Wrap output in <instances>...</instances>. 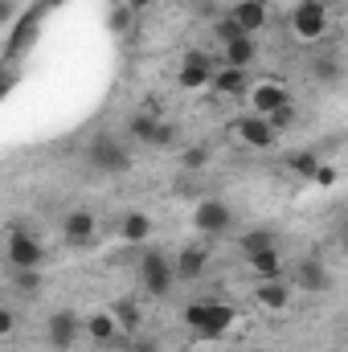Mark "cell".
<instances>
[{"label": "cell", "instance_id": "obj_20", "mask_svg": "<svg viewBox=\"0 0 348 352\" xmlns=\"http://www.w3.org/2000/svg\"><path fill=\"white\" fill-rule=\"evenodd\" d=\"M111 320L119 324L123 336H135L144 316H140V303H135V299H115V303H111Z\"/></svg>", "mask_w": 348, "mask_h": 352}, {"label": "cell", "instance_id": "obj_39", "mask_svg": "<svg viewBox=\"0 0 348 352\" xmlns=\"http://www.w3.org/2000/svg\"><path fill=\"white\" fill-rule=\"evenodd\" d=\"M111 4H127V0H111Z\"/></svg>", "mask_w": 348, "mask_h": 352}, {"label": "cell", "instance_id": "obj_2", "mask_svg": "<svg viewBox=\"0 0 348 352\" xmlns=\"http://www.w3.org/2000/svg\"><path fill=\"white\" fill-rule=\"evenodd\" d=\"M328 4L324 0H299L295 4V12H291V33L299 37V41H320L324 33H328Z\"/></svg>", "mask_w": 348, "mask_h": 352}, {"label": "cell", "instance_id": "obj_3", "mask_svg": "<svg viewBox=\"0 0 348 352\" xmlns=\"http://www.w3.org/2000/svg\"><path fill=\"white\" fill-rule=\"evenodd\" d=\"M176 274H173V263L160 254V250H148L144 258H140V287L152 295V299H164L168 291H173Z\"/></svg>", "mask_w": 348, "mask_h": 352}, {"label": "cell", "instance_id": "obj_1", "mask_svg": "<svg viewBox=\"0 0 348 352\" xmlns=\"http://www.w3.org/2000/svg\"><path fill=\"white\" fill-rule=\"evenodd\" d=\"M87 164L94 168V173H102V176H119V173H127L131 168V152L115 140V135H94L87 144Z\"/></svg>", "mask_w": 348, "mask_h": 352}, {"label": "cell", "instance_id": "obj_22", "mask_svg": "<svg viewBox=\"0 0 348 352\" xmlns=\"http://www.w3.org/2000/svg\"><path fill=\"white\" fill-rule=\"evenodd\" d=\"M246 263H250V270H254L259 278H283V254H279V246H274V250H259V254H250Z\"/></svg>", "mask_w": 348, "mask_h": 352}, {"label": "cell", "instance_id": "obj_11", "mask_svg": "<svg viewBox=\"0 0 348 352\" xmlns=\"http://www.w3.org/2000/svg\"><path fill=\"white\" fill-rule=\"evenodd\" d=\"M230 16H234V25H238L246 37H254L262 25L270 21V4H266V0H238V4L230 8Z\"/></svg>", "mask_w": 348, "mask_h": 352}, {"label": "cell", "instance_id": "obj_8", "mask_svg": "<svg viewBox=\"0 0 348 352\" xmlns=\"http://www.w3.org/2000/svg\"><path fill=\"white\" fill-rule=\"evenodd\" d=\"M45 336H50V349L70 352L78 340H83V320H78L74 311H54V316H50V328H45Z\"/></svg>", "mask_w": 348, "mask_h": 352}, {"label": "cell", "instance_id": "obj_29", "mask_svg": "<svg viewBox=\"0 0 348 352\" xmlns=\"http://www.w3.org/2000/svg\"><path fill=\"white\" fill-rule=\"evenodd\" d=\"M209 307H213V299H193L188 307H184V328H201L205 324V316H209Z\"/></svg>", "mask_w": 348, "mask_h": 352}, {"label": "cell", "instance_id": "obj_15", "mask_svg": "<svg viewBox=\"0 0 348 352\" xmlns=\"http://www.w3.org/2000/svg\"><path fill=\"white\" fill-rule=\"evenodd\" d=\"M254 299H259L266 311H283V307L291 303V283H287V278H259Z\"/></svg>", "mask_w": 348, "mask_h": 352}, {"label": "cell", "instance_id": "obj_4", "mask_svg": "<svg viewBox=\"0 0 348 352\" xmlns=\"http://www.w3.org/2000/svg\"><path fill=\"white\" fill-rule=\"evenodd\" d=\"M230 135H234L242 148H250V152H270V148H274V140H279V135H274V127H270L262 115H250V111H246L242 119H234Z\"/></svg>", "mask_w": 348, "mask_h": 352}, {"label": "cell", "instance_id": "obj_32", "mask_svg": "<svg viewBox=\"0 0 348 352\" xmlns=\"http://www.w3.org/2000/svg\"><path fill=\"white\" fill-rule=\"evenodd\" d=\"M316 74H320L324 82H336V78H340V66H336L332 58H320V62H316Z\"/></svg>", "mask_w": 348, "mask_h": 352}, {"label": "cell", "instance_id": "obj_6", "mask_svg": "<svg viewBox=\"0 0 348 352\" xmlns=\"http://www.w3.org/2000/svg\"><path fill=\"white\" fill-rule=\"evenodd\" d=\"M4 254H8V266L12 270H41V263H45V246L33 234H21V230L8 238Z\"/></svg>", "mask_w": 348, "mask_h": 352}, {"label": "cell", "instance_id": "obj_10", "mask_svg": "<svg viewBox=\"0 0 348 352\" xmlns=\"http://www.w3.org/2000/svg\"><path fill=\"white\" fill-rule=\"evenodd\" d=\"M250 82H254L250 70H238V66H213V74H209V90L226 94V98H246Z\"/></svg>", "mask_w": 348, "mask_h": 352}, {"label": "cell", "instance_id": "obj_38", "mask_svg": "<svg viewBox=\"0 0 348 352\" xmlns=\"http://www.w3.org/2000/svg\"><path fill=\"white\" fill-rule=\"evenodd\" d=\"M8 8H12V0H0V21L8 16Z\"/></svg>", "mask_w": 348, "mask_h": 352}, {"label": "cell", "instance_id": "obj_26", "mask_svg": "<svg viewBox=\"0 0 348 352\" xmlns=\"http://www.w3.org/2000/svg\"><path fill=\"white\" fill-rule=\"evenodd\" d=\"M205 164H209V148H205V144H197V148H184V152H180V168H184V173H201Z\"/></svg>", "mask_w": 348, "mask_h": 352}, {"label": "cell", "instance_id": "obj_18", "mask_svg": "<svg viewBox=\"0 0 348 352\" xmlns=\"http://www.w3.org/2000/svg\"><path fill=\"white\" fill-rule=\"evenodd\" d=\"M205 263H209L205 246H184V250H180V258H176V266H173V274H176V278H184V283H193V278H201V274H205Z\"/></svg>", "mask_w": 348, "mask_h": 352}, {"label": "cell", "instance_id": "obj_33", "mask_svg": "<svg viewBox=\"0 0 348 352\" xmlns=\"http://www.w3.org/2000/svg\"><path fill=\"white\" fill-rule=\"evenodd\" d=\"M12 328H17V320H12V311H8V307H0V336H8Z\"/></svg>", "mask_w": 348, "mask_h": 352}, {"label": "cell", "instance_id": "obj_23", "mask_svg": "<svg viewBox=\"0 0 348 352\" xmlns=\"http://www.w3.org/2000/svg\"><path fill=\"white\" fill-rule=\"evenodd\" d=\"M283 164H287L295 176L312 180V176H316V168H320V156H316L312 148H307V152H287V156H283Z\"/></svg>", "mask_w": 348, "mask_h": 352}, {"label": "cell", "instance_id": "obj_35", "mask_svg": "<svg viewBox=\"0 0 348 352\" xmlns=\"http://www.w3.org/2000/svg\"><path fill=\"white\" fill-rule=\"evenodd\" d=\"M131 352H160L156 340H131Z\"/></svg>", "mask_w": 348, "mask_h": 352}, {"label": "cell", "instance_id": "obj_34", "mask_svg": "<svg viewBox=\"0 0 348 352\" xmlns=\"http://www.w3.org/2000/svg\"><path fill=\"white\" fill-rule=\"evenodd\" d=\"M12 82H17V74H12V70H0V98L12 90Z\"/></svg>", "mask_w": 348, "mask_h": 352}, {"label": "cell", "instance_id": "obj_16", "mask_svg": "<svg viewBox=\"0 0 348 352\" xmlns=\"http://www.w3.org/2000/svg\"><path fill=\"white\" fill-rule=\"evenodd\" d=\"M83 332H87V340H94V344H115V340H123V332H119V324L111 320V311H94V316H87Z\"/></svg>", "mask_w": 348, "mask_h": 352}, {"label": "cell", "instance_id": "obj_28", "mask_svg": "<svg viewBox=\"0 0 348 352\" xmlns=\"http://www.w3.org/2000/svg\"><path fill=\"white\" fill-rule=\"evenodd\" d=\"M234 37H246V33L234 25V16H230V12H226V16H217V21H213V41H217V45H226V41H234Z\"/></svg>", "mask_w": 348, "mask_h": 352}, {"label": "cell", "instance_id": "obj_9", "mask_svg": "<svg viewBox=\"0 0 348 352\" xmlns=\"http://www.w3.org/2000/svg\"><path fill=\"white\" fill-rule=\"evenodd\" d=\"M246 98H250V115H270L274 107L291 102V94H287V87H283L279 78H259V82H250Z\"/></svg>", "mask_w": 348, "mask_h": 352}, {"label": "cell", "instance_id": "obj_36", "mask_svg": "<svg viewBox=\"0 0 348 352\" xmlns=\"http://www.w3.org/2000/svg\"><path fill=\"white\" fill-rule=\"evenodd\" d=\"M148 4H156V0H127V8H131V12H140V8H148Z\"/></svg>", "mask_w": 348, "mask_h": 352}, {"label": "cell", "instance_id": "obj_27", "mask_svg": "<svg viewBox=\"0 0 348 352\" xmlns=\"http://www.w3.org/2000/svg\"><path fill=\"white\" fill-rule=\"evenodd\" d=\"M176 144H180V131H176V123H156V135H152V148H160V152H173Z\"/></svg>", "mask_w": 348, "mask_h": 352}, {"label": "cell", "instance_id": "obj_7", "mask_svg": "<svg viewBox=\"0 0 348 352\" xmlns=\"http://www.w3.org/2000/svg\"><path fill=\"white\" fill-rule=\"evenodd\" d=\"M62 238H66V246H94V238H98V217L90 213V209H70L66 217H62Z\"/></svg>", "mask_w": 348, "mask_h": 352}, {"label": "cell", "instance_id": "obj_25", "mask_svg": "<svg viewBox=\"0 0 348 352\" xmlns=\"http://www.w3.org/2000/svg\"><path fill=\"white\" fill-rule=\"evenodd\" d=\"M262 119H266V123L274 127V135H279V131L295 127V119H299V115H295V102H283V107H274V111H270V115H262Z\"/></svg>", "mask_w": 348, "mask_h": 352}, {"label": "cell", "instance_id": "obj_31", "mask_svg": "<svg viewBox=\"0 0 348 352\" xmlns=\"http://www.w3.org/2000/svg\"><path fill=\"white\" fill-rule=\"evenodd\" d=\"M131 8L127 4H115V16H111V29H119V33H127V25H131Z\"/></svg>", "mask_w": 348, "mask_h": 352}, {"label": "cell", "instance_id": "obj_37", "mask_svg": "<svg viewBox=\"0 0 348 352\" xmlns=\"http://www.w3.org/2000/svg\"><path fill=\"white\" fill-rule=\"evenodd\" d=\"M50 4H58V0H41V4H37V8H29V12H37V16H41V12L50 8Z\"/></svg>", "mask_w": 348, "mask_h": 352}, {"label": "cell", "instance_id": "obj_30", "mask_svg": "<svg viewBox=\"0 0 348 352\" xmlns=\"http://www.w3.org/2000/svg\"><path fill=\"white\" fill-rule=\"evenodd\" d=\"M12 287L25 291V295H33V291H41V274L37 270H12Z\"/></svg>", "mask_w": 348, "mask_h": 352}, {"label": "cell", "instance_id": "obj_17", "mask_svg": "<svg viewBox=\"0 0 348 352\" xmlns=\"http://www.w3.org/2000/svg\"><path fill=\"white\" fill-rule=\"evenodd\" d=\"M234 316H238V311H234L230 303H217V299H213V307H209L205 324L197 328V336H205V340H213V336H226V332H230V324H234Z\"/></svg>", "mask_w": 348, "mask_h": 352}, {"label": "cell", "instance_id": "obj_13", "mask_svg": "<svg viewBox=\"0 0 348 352\" xmlns=\"http://www.w3.org/2000/svg\"><path fill=\"white\" fill-rule=\"evenodd\" d=\"M217 50H221V66L250 70V66L259 62V41H254V37H234V41H226V45H217Z\"/></svg>", "mask_w": 348, "mask_h": 352}, {"label": "cell", "instance_id": "obj_21", "mask_svg": "<svg viewBox=\"0 0 348 352\" xmlns=\"http://www.w3.org/2000/svg\"><path fill=\"white\" fill-rule=\"evenodd\" d=\"M156 123H160V115H148V111H135V115L127 119V140H131V144H148V148H152V135H156Z\"/></svg>", "mask_w": 348, "mask_h": 352}, {"label": "cell", "instance_id": "obj_5", "mask_svg": "<svg viewBox=\"0 0 348 352\" xmlns=\"http://www.w3.org/2000/svg\"><path fill=\"white\" fill-rule=\"evenodd\" d=\"M193 226H197V234H205V238H221V234L234 226V209H230L226 201H201V205L193 209Z\"/></svg>", "mask_w": 348, "mask_h": 352}, {"label": "cell", "instance_id": "obj_12", "mask_svg": "<svg viewBox=\"0 0 348 352\" xmlns=\"http://www.w3.org/2000/svg\"><path fill=\"white\" fill-rule=\"evenodd\" d=\"M209 74H213V62H209V54H188L184 58V66H180V74H176V82L184 90H205L209 87Z\"/></svg>", "mask_w": 348, "mask_h": 352}, {"label": "cell", "instance_id": "obj_24", "mask_svg": "<svg viewBox=\"0 0 348 352\" xmlns=\"http://www.w3.org/2000/svg\"><path fill=\"white\" fill-rule=\"evenodd\" d=\"M238 246H242V254L250 258V254H259V250H274V246H279V238H274L270 230H250V234H242V242H238Z\"/></svg>", "mask_w": 348, "mask_h": 352}, {"label": "cell", "instance_id": "obj_19", "mask_svg": "<svg viewBox=\"0 0 348 352\" xmlns=\"http://www.w3.org/2000/svg\"><path fill=\"white\" fill-rule=\"evenodd\" d=\"M119 238L123 242H148L152 238V217L140 213V209H127L123 221H119Z\"/></svg>", "mask_w": 348, "mask_h": 352}, {"label": "cell", "instance_id": "obj_14", "mask_svg": "<svg viewBox=\"0 0 348 352\" xmlns=\"http://www.w3.org/2000/svg\"><path fill=\"white\" fill-rule=\"evenodd\" d=\"M291 283L303 287V291H328L332 287V274H328V266L320 263V258H303V263L295 266Z\"/></svg>", "mask_w": 348, "mask_h": 352}]
</instances>
